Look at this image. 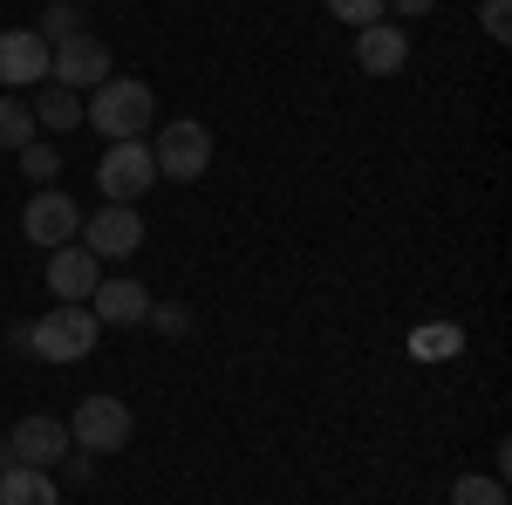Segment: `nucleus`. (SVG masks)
I'll return each instance as SVG.
<instances>
[{
    "instance_id": "obj_4",
    "label": "nucleus",
    "mask_w": 512,
    "mask_h": 505,
    "mask_svg": "<svg viewBox=\"0 0 512 505\" xmlns=\"http://www.w3.org/2000/svg\"><path fill=\"white\" fill-rule=\"evenodd\" d=\"M117 76V55H110V41L103 35H69V41H48V82H62V89H96V82Z\"/></svg>"
},
{
    "instance_id": "obj_7",
    "label": "nucleus",
    "mask_w": 512,
    "mask_h": 505,
    "mask_svg": "<svg viewBox=\"0 0 512 505\" xmlns=\"http://www.w3.org/2000/svg\"><path fill=\"white\" fill-rule=\"evenodd\" d=\"M82 246L96 253V260H130V253H144V212L137 205H96L89 219H82Z\"/></svg>"
},
{
    "instance_id": "obj_11",
    "label": "nucleus",
    "mask_w": 512,
    "mask_h": 505,
    "mask_svg": "<svg viewBox=\"0 0 512 505\" xmlns=\"http://www.w3.org/2000/svg\"><path fill=\"white\" fill-rule=\"evenodd\" d=\"M82 308L96 314V328H144V314H151V294H144V280H96V294L82 301Z\"/></svg>"
},
{
    "instance_id": "obj_9",
    "label": "nucleus",
    "mask_w": 512,
    "mask_h": 505,
    "mask_svg": "<svg viewBox=\"0 0 512 505\" xmlns=\"http://www.w3.org/2000/svg\"><path fill=\"white\" fill-rule=\"evenodd\" d=\"M7 451H14V465L55 471V465H62V451H69V424L48 417V410H35V417H21V424L7 430Z\"/></svg>"
},
{
    "instance_id": "obj_24",
    "label": "nucleus",
    "mask_w": 512,
    "mask_h": 505,
    "mask_svg": "<svg viewBox=\"0 0 512 505\" xmlns=\"http://www.w3.org/2000/svg\"><path fill=\"white\" fill-rule=\"evenodd\" d=\"M62 478H69V485H89V478H96V451H76V444H69V451H62Z\"/></svg>"
},
{
    "instance_id": "obj_1",
    "label": "nucleus",
    "mask_w": 512,
    "mask_h": 505,
    "mask_svg": "<svg viewBox=\"0 0 512 505\" xmlns=\"http://www.w3.org/2000/svg\"><path fill=\"white\" fill-rule=\"evenodd\" d=\"M82 117H89V130H103L110 144H137V137L158 123V89L144 76H110V82L89 89Z\"/></svg>"
},
{
    "instance_id": "obj_2",
    "label": "nucleus",
    "mask_w": 512,
    "mask_h": 505,
    "mask_svg": "<svg viewBox=\"0 0 512 505\" xmlns=\"http://www.w3.org/2000/svg\"><path fill=\"white\" fill-rule=\"evenodd\" d=\"M96 314L82 308V301H62V308H48L41 321H28V328H14V349H35L41 362H89V349H96Z\"/></svg>"
},
{
    "instance_id": "obj_6",
    "label": "nucleus",
    "mask_w": 512,
    "mask_h": 505,
    "mask_svg": "<svg viewBox=\"0 0 512 505\" xmlns=\"http://www.w3.org/2000/svg\"><path fill=\"white\" fill-rule=\"evenodd\" d=\"M69 444L76 451H123L130 444V403L123 396H82L76 417H69Z\"/></svg>"
},
{
    "instance_id": "obj_8",
    "label": "nucleus",
    "mask_w": 512,
    "mask_h": 505,
    "mask_svg": "<svg viewBox=\"0 0 512 505\" xmlns=\"http://www.w3.org/2000/svg\"><path fill=\"white\" fill-rule=\"evenodd\" d=\"M21 233L55 253V246H69L82 233V205L69 192H55V185H35V198L21 205Z\"/></svg>"
},
{
    "instance_id": "obj_23",
    "label": "nucleus",
    "mask_w": 512,
    "mask_h": 505,
    "mask_svg": "<svg viewBox=\"0 0 512 505\" xmlns=\"http://www.w3.org/2000/svg\"><path fill=\"white\" fill-rule=\"evenodd\" d=\"M144 321H158L164 335H185V328H192V308H185V301H151Z\"/></svg>"
},
{
    "instance_id": "obj_12",
    "label": "nucleus",
    "mask_w": 512,
    "mask_h": 505,
    "mask_svg": "<svg viewBox=\"0 0 512 505\" xmlns=\"http://www.w3.org/2000/svg\"><path fill=\"white\" fill-rule=\"evenodd\" d=\"M96 280H103V260H96L82 239H69V246L48 253V294H55V301H89Z\"/></svg>"
},
{
    "instance_id": "obj_14",
    "label": "nucleus",
    "mask_w": 512,
    "mask_h": 505,
    "mask_svg": "<svg viewBox=\"0 0 512 505\" xmlns=\"http://www.w3.org/2000/svg\"><path fill=\"white\" fill-rule=\"evenodd\" d=\"M0 505H62V492H55L48 471L14 465V471H0Z\"/></svg>"
},
{
    "instance_id": "obj_13",
    "label": "nucleus",
    "mask_w": 512,
    "mask_h": 505,
    "mask_svg": "<svg viewBox=\"0 0 512 505\" xmlns=\"http://www.w3.org/2000/svg\"><path fill=\"white\" fill-rule=\"evenodd\" d=\"M403 62H410V35H403L396 21L355 28V69H362V76H396Z\"/></svg>"
},
{
    "instance_id": "obj_15",
    "label": "nucleus",
    "mask_w": 512,
    "mask_h": 505,
    "mask_svg": "<svg viewBox=\"0 0 512 505\" xmlns=\"http://www.w3.org/2000/svg\"><path fill=\"white\" fill-rule=\"evenodd\" d=\"M28 110H35L41 130H76V123H82V96H76V89H62V82H41Z\"/></svg>"
},
{
    "instance_id": "obj_17",
    "label": "nucleus",
    "mask_w": 512,
    "mask_h": 505,
    "mask_svg": "<svg viewBox=\"0 0 512 505\" xmlns=\"http://www.w3.org/2000/svg\"><path fill=\"white\" fill-rule=\"evenodd\" d=\"M458 349H465V328H451V321H431V328L410 335V355L417 362H451Z\"/></svg>"
},
{
    "instance_id": "obj_18",
    "label": "nucleus",
    "mask_w": 512,
    "mask_h": 505,
    "mask_svg": "<svg viewBox=\"0 0 512 505\" xmlns=\"http://www.w3.org/2000/svg\"><path fill=\"white\" fill-rule=\"evenodd\" d=\"M82 28H89V21H82L76 0H48V7H41V21H35L41 41H69V35H82Z\"/></svg>"
},
{
    "instance_id": "obj_5",
    "label": "nucleus",
    "mask_w": 512,
    "mask_h": 505,
    "mask_svg": "<svg viewBox=\"0 0 512 505\" xmlns=\"http://www.w3.org/2000/svg\"><path fill=\"white\" fill-rule=\"evenodd\" d=\"M158 185V164H151V144L137 137V144H110V151L96 157V192L110 198V205H137V198Z\"/></svg>"
},
{
    "instance_id": "obj_16",
    "label": "nucleus",
    "mask_w": 512,
    "mask_h": 505,
    "mask_svg": "<svg viewBox=\"0 0 512 505\" xmlns=\"http://www.w3.org/2000/svg\"><path fill=\"white\" fill-rule=\"evenodd\" d=\"M21 144H35V110H28V96H0V151H21Z\"/></svg>"
},
{
    "instance_id": "obj_20",
    "label": "nucleus",
    "mask_w": 512,
    "mask_h": 505,
    "mask_svg": "<svg viewBox=\"0 0 512 505\" xmlns=\"http://www.w3.org/2000/svg\"><path fill=\"white\" fill-rule=\"evenodd\" d=\"M21 178H28V185H55V171H62V151H55V144H21Z\"/></svg>"
},
{
    "instance_id": "obj_21",
    "label": "nucleus",
    "mask_w": 512,
    "mask_h": 505,
    "mask_svg": "<svg viewBox=\"0 0 512 505\" xmlns=\"http://www.w3.org/2000/svg\"><path fill=\"white\" fill-rule=\"evenodd\" d=\"M328 14L349 28H369V21H383V0H328Z\"/></svg>"
},
{
    "instance_id": "obj_3",
    "label": "nucleus",
    "mask_w": 512,
    "mask_h": 505,
    "mask_svg": "<svg viewBox=\"0 0 512 505\" xmlns=\"http://www.w3.org/2000/svg\"><path fill=\"white\" fill-rule=\"evenodd\" d=\"M151 164H158V178L198 185V178H205V164H212V130H205L198 117H171L158 130V144H151Z\"/></svg>"
},
{
    "instance_id": "obj_25",
    "label": "nucleus",
    "mask_w": 512,
    "mask_h": 505,
    "mask_svg": "<svg viewBox=\"0 0 512 505\" xmlns=\"http://www.w3.org/2000/svg\"><path fill=\"white\" fill-rule=\"evenodd\" d=\"M383 7H396V14H431L437 0H383Z\"/></svg>"
},
{
    "instance_id": "obj_22",
    "label": "nucleus",
    "mask_w": 512,
    "mask_h": 505,
    "mask_svg": "<svg viewBox=\"0 0 512 505\" xmlns=\"http://www.w3.org/2000/svg\"><path fill=\"white\" fill-rule=\"evenodd\" d=\"M478 28L492 41H512V0H485V7H478Z\"/></svg>"
},
{
    "instance_id": "obj_10",
    "label": "nucleus",
    "mask_w": 512,
    "mask_h": 505,
    "mask_svg": "<svg viewBox=\"0 0 512 505\" xmlns=\"http://www.w3.org/2000/svg\"><path fill=\"white\" fill-rule=\"evenodd\" d=\"M48 82V41L35 28H0V89H41Z\"/></svg>"
},
{
    "instance_id": "obj_19",
    "label": "nucleus",
    "mask_w": 512,
    "mask_h": 505,
    "mask_svg": "<svg viewBox=\"0 0 512 505\" xmlns=\"http://www.w3.org/2000/svg\"><path fill=\"white\" fill-rule=\"evenodd\" d=\"M451 505H506V478H492V471H465V478L451 485Z\"/></svg>"
}]
</instances>
